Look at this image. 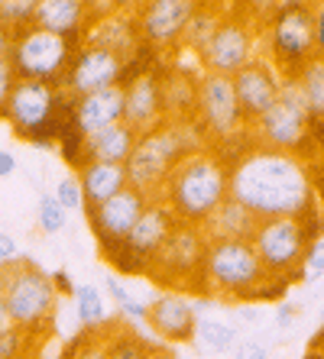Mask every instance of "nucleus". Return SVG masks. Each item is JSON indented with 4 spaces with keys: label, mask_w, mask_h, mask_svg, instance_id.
I'll list each match as a JSON object with an SVG mask.
<instances>
[{
    "label": "nucleus",
    "mask_w": 324,
    "mask_h": 359,
    "mask_svg": "<svg viewBox=\"0 0 324 359\" xmlns=\"http://www.w3.org/2000/svg\"><path fill=\"white\" fill-rule=\"evenodd\" d=\"M231 198L240 201L257 220L299 217L315 214V175L302 156L273 149H247L231 165Z\"/></svg>",
    "instance_id": "1"
},
{
    "label": "nucleus",
    "mask_w": 324,
    "mask_h": 359,
    "mask_svg": "<svg viewBox=\"0 0 324 359\" xmlns=\"http://www.w3.org/2000/svg\"><path fill=\"white\" fill-rule=\"evenodd\" d=\"M283 278H273L263 269L250 240H214L205 250L201 294L227 304H253L263 298H279L285 292Z\"/></svg>",
    "instance_id": "2"
},
{
    "label": "nucleus",
    "mask_w": 324,
    "mask_h": 359,
    "mask_svg": "<svg viewBox=\"0 0 324 359\" xmlns=\"http://www.w3.org/2000/svg\"><path fill=\"white\" fill-rule=\"evenodd\" d=\"M205 149H211V140L205 136L198 120H166L150 133L136 136V146L124 165L127 184L156 201L175 165Z\"/></svg>",
    "instance_id": "3"
},
{
    "label": "nucleus",
    "mask_w": 324,
    "mask_h": 359,
    "mask_svg": "<svg viewBox=\"0 0 324 359\" xmlns=\"http://www.w3.org/2000/svg\"><path fill=\"white\" fill-rule=\"evenodd\" d=\"M227 198H231V162L217 149H205L182 159L159 194V201L169 204L179 224L195 226L205 224Z\"/></svg>",
    "instance_id": "4"
},
{
    "label": "nucleus",
    "mask_w": 324,
    "mask_h": 359,
    "mask_svg": "<svg viewBox=\"0 0 324 359\" xmlns=\"http://www.w3.org/2000/svg\"><path fill=\"white\" fill-rule=\"evenodd\" d=\"M72 110H75V100L62 88L17 78L10 88L4 120L20 140L33 146H52L62 140V133L72 130Z\"/></svg>",
    "instance_id": "5"
},
{
    "label": "nucleus",
    "mask_w": 324,
    "mask_h": 359,
    "mask_svg": "<svg viewBox=\"0 0 324 359\" xmlns=\"http://www.w3.org/2000/svg\"><path fill=\"white\" fill-rule=\"evenodd\" d=\"M0 292L7 298L13 327L26 330L30 337L46 334L56 320L58 288L52 272H42L33 259L20 256L13 266H0Z\"/></svg>",
    "instance_id": "6"
},
{
    "label": "nucleus",
    "mask_w": 324,
    "mask_h": 359,
    "mask_svg": "<svg viewBox=\"0 0 324 359\" xmlns=\"http://www.w3.org/2000/svg\"><path fill=\"white\" fill-rule=\"evenodd\" d=\"M308 130H311V110L305 104L299 81L289 75L283 81V91H279V100L273 104V110L250 126V146L299 156L308 140Z\"/></svg>",
    "instance_id": "7"
},
{
    "label": "nucleus",
    "mask_w": 324,
    "mask_h": 359,
    "mask_svg": "<svg viewBox=\"0 0 324 359\" xmlns=\"http://www.w3.org/2000/svg\"><path fill=\"white\" fill-rule=\"evenodd\" d=\"M266 59L285 78L295 75L308 59L318 55L315 7L311 4H279L266 23Z\"/></svg>",
    "instance_id": "8"
},
{
    "label": "nucleus",
    "mask_w": 324,
    "mask_h": 359,
    "mask_svg": "<svg viewBox=\"0 0 324 359\" xmlns=\"http://www.w3.org/2000/svg\"><path fill=\"white\" fill-rule=\"evenodd\" d=\"M75 52H78L75 42L33 26V29L13 36L7 65L13 68V75L20 81H42L52 84V88H62V78H65L68 65L75 59Z\"/></svg>",
    "instance_id": "9"
},
{
    "label": "nucleus",
    "mask_w": 324,
    "mask_h": 359,
    "mask_svg": "<svg viewBox=\"0 0 324 359\" xmlns=\"http://www.w3.org/2000/svg\"><path fill=\"white\" fill-rule=\"evenodd\" d=\"M205 250H208L205 230L195 224H179L175 233L166 240V246L146 266V278L166 285V292H185V288H191V292L201 294Z\"/></svg>",
    "instance_id": "10"
},
{
    "label": "nucleus",
    "mask_w": 324,
    "mask_h": 359,
    "mask_svg": "<svg viewBox=\"0 0 324 359\" xmlns=\"http://www.w3.org/2000/svg\"><path fill=\"white\" fill-rule=\"evenodd\" d=\"M259 262L273 278L289 282L292 272H302L305 252L311 246L308 240V220L299 217H269L257 220V230L250 236Z\"/></svg>",
    "instance_id": "11"
},
{
    "label": "nucleus",
    "mask_w": 324,
    "mask_h": 359,
    "mask_svg": "<svg viewBox=\"0 0 324 359\" xmlns=\"http://www.w3.org/2000/svg\"><path fill=\"white\" fill-rule=\"evenodd\" d=\"M195 120H198V126L211 140V149L240 140V136H250V126L240 114L237 94H233V81L224 75H211V72L198 75Z\"/></svg>",
    "instance_id": "12"
},
{
    "label": "nucleus",
    "mask_w": 324,
    "mask_h": 359,
    "mask_svg": "<svg viewBox=\"0 0 324 359\" xmlns=\"http://www.w3.org/2000/svg\"><path fill=\"white\" fill-rule=\"evenodd\" d=\"M259 59V26L247 20L237 7H227V17L201 55V72L233 78L237 72Z\"/></svg>",
    "instance_id": "13"
},
{
    "label": "nucleus",
    "mask_w": 324,
    "mask_h": 359,
    "mask_svg": "<svg viewBox=\"0 0 324 359\" xmlns=\"http://www.w3.org/2000/svg\"><path fill=\"white\" fill-rule=\"evenodd\" d=\"M124 72H127V62L120 55H114L110 49H101V46H91V42H82L72 65H68L65 78H62V91L72 100H78L84 94L124 84Z\"/></svg>",
    "instance_id": "14"
},
{
    "label": "nucleus",
    "mask_w": 324,
    "mask_h": 359,
    "mask_svg": "<svg viewBox=\"0 0 324 359\" xmlns=\"http://www.w3.org/2000/svg\"><path fill=\"white\" fill-rule=\"evenodd\" d=\"M175 226H179V217L169 210V204H162L159 198L150 201V208L140 214V220L134 224L130 236H127L124 243H117V246L130 256V272L146 276V266H150L153 256L166 246V240L175 233Z\"/></svg>",
    "instance_id": "15"
},
{
    "label": "nucleus",
    "mask_w": 324,
    "mask_h": 359,
    "mask_svg": "<svg viewBox=\"0 0 324 359\" xmlns=\"http://www.w3.org/2000/svg\"><path fill=\"white\" fill-rule=\"evenodd\" d=\"M231 81H233V94H237L243 120H247V126H253L263 114H269L273 104L279 100L285 75L266 59V55H259V59L250 62L243 72H237Z\"/></svg>",
    "instance_id": "16"
},
{
    "label": "nucleus",
    "mask_w": 324,
    "mask_h": 359,
    "mask_svg": "<svg viewBox=\"0 0 324 359\" xmlns=\"http://www.w3.org/2000/svg\"><path fill=\"white\" fill-rule=\"evenodd\" d=\"M195 10H198L195 0H150V4L134 7V13L146 46H153V49H175L182 42V33Z\"/></svg>",
    "instance_id": "17"
},
{
    "label": "nucleus",
    "mask_w": 324,
    "mask_h": 359,
    "mask_svg": "<svg viewBox=\"0 0 324 359\" xmlns=\"http://www.w3.org/2000/svg\"><path fill=\"white\" fill-rule=\"evenodd\" d=\"M150 201L143 191L130 188L127 184L120 194H114L110 201L98 204V208H88V224H91L94 236H98L101 250H108V246H117V243H124L134 230V224L140 220V214L150 208Z\"/></svg>",
    "instance_id": "18"
},
{
    "label": "nucleus",
    "mask_w": 324,
    "mask_h": 359,
    "mask_svg": "<svg viewBox=\"0 0 324 359\" xmlns=\"http://www.w3.org/2000/svg\"><path fill=\"white\" fill-rule=\"evenodd\" d=\"M166 120V91H162V78L156 72H140L136 78L124 81V123L136 136L150 133Z\"/></svg>",
    "instance_id": "19"
},
{
    "label": "nucleus",
    "mask_w": 324,
    "mask_h": 359,
    "mask_svg": "<svg viewBox=\"0 0 324 359\" xmlns=\"http://www.w3.org/2000/svg\"><path fill=\"white\" fill-rule=\"evenodd\" d=\"M150 330L156 340L191 343L198 330V308L185 292H159L150 301Z\"/></svg>",
    "instance_id": "20"
},
{
    "label": "nucleus",
    "mask_w": 324,
    "mask_h": 359,
    "mask_svg": "<svg viewBox=\"0 0 324 359\" xmlns=\"http://www.w3.org/2000/svg\"><path fill=\"white\" fill-rule=\"evenodd\" d=\"M84 42L101 46V49H110L114 55H120L124 62H130L136 55V46L143 42L134 7H120V4H117V10H110L108 17L94 20L91 29L84 33Z\"/></svg>",
    "instance_id": "21"
},
{
    "label": "nucleus",
    "mask_w": 324,
    "mask_h": 359,
    "mask_svg": "<svg viewBox=\"0 0 324 359\" xmlns=\"http://www.w3.org/2000/svg\"><path fill=\"white\" fill-rule=\"evenodd\" d=\"M33 26L82 46L84 33L91 29V4H84V0H39Z\"/></svg>",
    "instance_id": "22"
},
{
    "label": "nucleus",
    "mask_w": 324,
    "mask_h": 359,
    "mask_svg": "<svg viewBox=\"0 0 324 359\" xmlns=\"http://www.w3.org/2000/svg\"><path fill=\"white\" fill-rule=\"evenodd\" d=\"M114 123H124V84H114V88L84 94V97L75 100L72 126H75L82 136H91Z\"/></svg>",
    "instance_id": "23"
},
{
    "label": "nucleus",
    "mask_w": 324,
    "mask_h": 359,
    "mask_svg": "<svg viewBox=\"0 0 324 359\" xmlns=\"http://www.w3.org/2000/svg\"><path fill=\"white\" fill-rule=\"evenodd\" d=\"M75 178L84 194V210L98 208V204L110 201L114 194H120L127 188V168L110 165V162H84L75 172Z\"/></svg>",
    "instance_id": "24"
},
{
    "label": "nucleus",
    "mask_w": 324,
    "mask_h": 359,
    "mask_svg": "<svg viewBox=\"0 0 324 359\" xmlns=\"http://www.w3.org/2000/svg\"><path fill=\"white\" fill-rule=\"evenodd\" d=\"M136 146V133L127 123L104 126L98 133L84 136V162H110V165H127L130 152Z\"/></svg>",
    "instance_id": "25"
},
{
    "label": "nucleus",
    "mask_w": 324,
    "mask_h": 359,
    "mask_svg": "<svg viewBox=\"0 0 324 359\" xmlns=\"http://www.w3.org/2000/svg\"><path fill=\"white\" fill-rule=\"evenodd\" d=\"M201 230H205L208 243H214V240H250L253 230H257V217L243 208L240 201L227 198L224 204L201 224Z\"/></svg>",
    "instance_id": "26"
},
{
    "label": "nucleus",
    "mask_w": 324,
    "mask_h": 359,
    "mask_svg": "<svg viewBox=\"0 0 324 359\" xmlns=\"http://www.w3.org/2000/svg\"><path fill=\"white\" fill-rule=\"evenodd\" d=\"M227 17V7H214V4H198V10L191 13L188 26H185L182 33V46L185 52H191L195 59H201L205 55V49L211 46V39H214V33L221 29V23H224Z\"/></svg>",
    "instance_id": "27"
},
{
    "label": "nucleus",
    "mask_w": 324,
    "mask_h": 359,
    "mask_svg": "<svg viewBox=\"0 0 324 359\" xmlns=\"http://www.w3.org/2000/svg\"><path fill=\"white\" fill-rule=\"evenodd\" d=\"M104 340H108L110 359H153L162 350L159 340L136 334V327H117L114 334H104Z\"/></svg>",
    "instance_id": "28"
},
{
    "label": "nucleus",
    "mask_w": 324,
    "mask_h": 359,
    "mask_svg": "<svg viewBox=\"0 0 324 359\" xmlns=\"http://www.w3.org/2000/svg\"><path fill=\"white\" fill-rule=\"evenodd\" d=\"M72 298H75L78 324H82L84 330H101V327H108V301H104L98 285L78 282Z\"/></svg>",
    "instance_id": "29"
},
{
    "label": "nucleus",
    "mask_w": 324,
    "mask_h": 359,
    "mask_svg": "<svg viewBox=\"0 0 324 359\" xmlns=\"http://www.w3.org/2000/svg\"><path fill=\"white\" fill-rule=\"evenodd\" d=\"M292 78L299 81L302 94H305V104H308V110H311V123L324 120V55L308 59Z\"/></svg>",
    "instance_id": "30"
},
{
    "label": "nucleus",
    "mask_w": 324,
    "mask_h": 359,
    "mask_svg": "<svg viewBox=\"0 0 324 359\" xmlns=\"http://www.w3.org/2000/svg\"><path fill=\"white\" fill-rule=\"evenodd\" d=\"M195 340H198L208 353H214V356H224V353H233V350H237V343H240V334H237V327L227 324V320L198 318V330H195Z\"/></svg>",
    "instance_id": "31"
},
{
    "label": "nucleus",
    "mask_w": 324,
    "mask_h": 359,
    "mask_svg": "<svg viewBox=\"0 0 324 359\" xmlns=\"http://www.w3.org/2000/svg\"><path fill=\"white\" fill-rule=\"evenodd\" d=\"M36 7H39V0H0V26L10 36L33 29Z\"/></svg>",
    "instance_id": "32"
},
{
    "label": "nucleus",
    "mask_w": 324,
    "mask_h": 359,
    "mask_svg": "<svg viewBox=\"0 0 324 359\" xmlns=\"http://www.w3.org/2000/svg\"><path fill=\"white\" fill-rule=\"evenodd\" d=\"M36 224L46 236H56L68 226V210L58 204L52 194H39V204H36Z\"/></svg>",
    "instance_id": "33"
},
{
    "label": "nucleus",
    "mask_w": 324,
    "mask_h": 359,
    "mask_svg": "<svg viewBox=\"0 0 324 359\" xmlns=\"http://www.w3.org/2000/svg\"><path fill=\"white\" fill-rule=\"evenodd\" d=\"M65 359H110L108 356V340L101 330H88L84 337H78L72 346H68Z\"/></svg>",
    "instance_id": "34"
},
{
    "label": "nucleus",
    "mask_w": 324,
    "mask_h": 359,
    "mask_svg": "<svg viewBox=\"0 0 324 359\" xmlns=\"http://www.w3.org/2000/svg\"><path fill=\"white\" fill-rule=\"evenodd\" d=\"M33 337L20 330V327H7L0 330V359H26Z\"/></svg>",
    "instance_id": "35"
},
{
    "label": "nucleus",
    "mask_w": 324,
    "mask_h": 359,
    "mask_svg": "<svg viewBox=\"0 0 324 359\" xmlns=\"http://www.w3.org/2000/svg\"><path fill=\"white\" fill-rule=\"evenodd\" d=\"M52 198L68 210V214H75V210H84V194H82V184H78L75 175H65L58 178L56 188H52Z\"/></svg>",
    "instance_id": "36"
},
{
    "label": "nucleus",
    "mask_w": 324,
    "mask_h": 359,
    "mask_svg": "<svg viewBox=\"0 0 324 359\" xmlns=\"http://www.w3.org/2000/svg\"><path fill=\"white\" fill-rule=\"evenodd\" d=\"M302 272H305V276H311V278H324V240H321V236H318V240H311V246H308Z\"/></svg>",
    "instance_id": "37"
},
{
    "label": "nucleus",
    "mask_w": 324,
    "mask_h": 359,
    "mask_svg": "<svg viewBox=\"0 0 324 359\" xmlns=\"http://www.w3.org/2000/svg\"><path fill=\"white\" fill-rule=\"evenodd\" d=\"M120 314H124L130 324H146L150 327V304H143V301H136V298H130L127 304H120Z\"/></svg>",
    "instance_id": "38"
},
{
    "label": "nucleus",
    "mask_w": 324,
    "mask_h": 359,
    "mask_svg": "<svg viewBox=\"0 0 324 359\" xmlns=\"http://www.w3.org/2000/svg\"><path fill=\"white\" fill-rule=\"evenodd\" d=\"M17 259H20V246L13 240V233L0 230V266H13Z\"/></svg>",
    "instance_id": "39"
},
{
    "label": "nucleus",
    "mask_w": 324,
    "mask_h": 359,
    "mask_svg": "<svg viewBox=\"0 0 324 359\" xmlns=\"http://www.w3.org/2000/svg\"><path fill=\"white\" fill-rule=\"evenodd\" d=\"M233 359H269V350L257 340H240L233 350Z\"/></svg>",
    "instance_id": "40"
},
{
    "label": "nucleus",
    "mask_w": 324,
    "mask_h": 359,
    "mask_svg": "<svg viewBox=\"0 0 324 359\" xmlns=\"http://www.w3.org/2000/svg\"><path fill=\"white\" fill-rule=\"evenodd\" d=\"M17 75L7 62H0V120H4V110H7V97H10V88H13Z\"/></svg>",
    "instance_id": "41"
},
{
    "label": "nucleus",
    "mask_w": 324,
    "mask_h": 359,
    "mask_svg": "<svg viewBox=\"0 0 324 359\" xmlns=\"http://www.w3.org/2000/svg\"><path fill=\"white\" fill-rule=\"evenodd\" d=\"M104 292L110 294V301H114L117 308H120V304H127V301L134 298V294L127 292V288H124V282H120V278H117V276H108V278H104Z\"/></svg>",
    "instance_id": "42"
},
{
    "label": "nucleus",
    "mask_w": 324,
    "mask_h": 359,
    "mask_svg": "<svg viewBox=\"0 0 324 359\" xmlns=\"http://www.w3.org/2000/svg\"><path fill=\"white\" fill-rule=\"evenodd\" d=\"M299 320V304H289V301H283L279 308H276V327H292Z\"/></svg>",
    "instance_id": "43"
},
{
    "label": "nucleus",
    "mask_w": 324,
    "mask_h": 359,
    "mask_svg": "<svg viewBox=\"0 0 324 359\" xmlns=\"http://www.w3.org/2000/svg\"><path fill=\"white\" fill-rule=\"evenodd\" d=\"M233 320H240V324H259V320H263V311L253 308V304H233Z\"/></svg>",
    "instance_id": "44"
},
{
    "label": "nucleus",
    "mask_w": 324,
    "mask_h": 359,
    "mask_svg": "<svg viewBox=\"0 0 324 359\" xmlns=\"http://www.w3.org/2000/svg\"><path fill=\"white\" fill-rule=\"evenodd\" d=\"M315 39H318V55H324V4L315 7Z\"/></svg>",
    "instance_id": "45"
},
{
    "label": "nucleus",
    "mask_w": 324,
    "mask_h": 359,
    "mask_svg": "<svg viewBox=\"0 0 324 359\" xmlns=\"http://www.w3.org/2000/svg\"><path fill=\"white\" fill-rule=\"evenodd\" d=\"M17 172V156L7 149H0V178H10Z\"/></svg>",
    "instance_id": "46"
},
{
    "label": "nucleus",
    "mask_w": 324,
    "mask_h": 359,
    "mask_svg": "<svg viewBox=\"0 0 324 359\" xmlns=\"http://www.w3.org/2000/svg\"><path fill=\"white\" fill-rule=\"evenodd\" d=\"M52 282H56V288L58 292H75V285H72V278H68V272L65 269H56V272H52Z\"/></svg>",
    "instance_id": "47"
},
{
    "label": "nucleus",
    "mask_w": 324,
    "mask_h": 359,
    "mask_svg": "<svg viewBox=\"0 0 324 359\" xmlns=\"http://www.w3.org/2000/svg\"><path fill=\"white\" fill-rule=\"evenodd\" d=\"M10 46H13V36L0 26V62H7V55H10Z\"/></svg>",
    "instance_id": "48"
},
{
    "label": "nucleus",
    "mask_w": 324,
    "mask_h": 359,
    "mask_svg": "<svg viewBox=\"0 0 324 359\" xmlns=\"http://www.w3.org/2000/svg\"><path fill=\"white\" fill-rule=\"evenodd\" d=\"M7 327H13V318H10L7 298H4V292H0V330H7Z\"/></svg>",
    "instance_id": "49"
},
{
    "label": "nucleus",
    "mask_w": 324,
    "mask_h": 359,
    "mask_svg": "<svg viewBox=\"0 0 324 359\" xmlns=\"http://www.w3.org/2000/svg\"><path fill=\"white\" fill-rule=\"evenodd\" d=\"M153 359H172V353H166V350H159V353H156V356H153Z\"/></svg>",
    "instance_id": "50"
},
{
    "label": "nucleus",
    "mask_w": 324,
    "mask_h": 359,
    "mask_svg": "<svg viewBox=\"0 0 324 359\" xmlns=\"http://www.w3.org/2000/svg\"><path fill=\"white\" fill-rule=\"evenodd\" d=\"M308 359H324V353H318V356H315V353H311V356H308Z\"/></svg>",
    "instance_id": "51"
}]
</instances>
